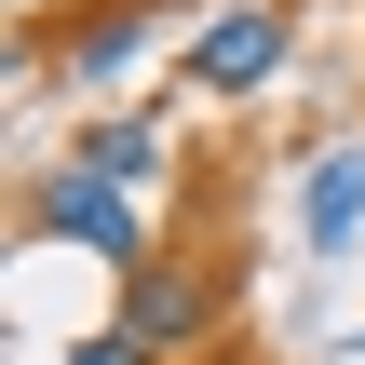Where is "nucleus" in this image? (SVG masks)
I'll return each mask as SVG.
<instances>
[{
    "label": "nucleus",
    "mask_w": 365,
    "mask_h": 365,
    "mask_svg": "<svg viewBox=\"0 0 365 365\" xmlns=\"http://www.w3.org/2000/svg\"><path fill=\"white\" fill-rule=\"evenodd\" d=\"M284 41H298L284 0H230V14L190 27V81H203V95H257V81L284 68Z\"/></svg>",
    "instance_id": "f257e3e1"
},
{
    "label": "nucleus",
    "mask_w": 365,
    "mask_h": 365,
    "mask_svg": "<svg viewBox=\"0 0 365 365\" xmlns=\"http://www.w3.org/2000/svg\"><path fill=\"white\" fill-rule=\"evenodd\" d=\"M108 325H135L149 352L176 365V352H203V339L230 325V284H203V271H163V257H149V271L122 284V312H108Z\"/></svg>",
    "instance_id": "f03ea898"
},
{
    "label": "nucleus",
    "mask_w": 365,
    "mask_h": 365,
    "mask_svg": "<svg viewBox=\"0 0 365 365\" xmlns=\"http://www.w3.org/2000/svg\"><path fill=\"white\" fill-rule=\"evenodd\" d=\"M41 230H68V244H95V257H108L122 284L149 271V230H135V203H122V190H95V176H54V190H41Z\"/></svg>",
    "instance_id": "7ed1b4c3"
},
{
    "label": "nucleus",
    "mask_w": 365,
    "mask_h": 365,
    "mask_svg": "<svg viewBox=\"0 0 365 365\" xmlns=\"http://www.w3.org/2000/svg\"><path fill=\"white\" fill-rule=\"evenodd\" d=\"M298 230H312V257H339V244L365 230V149L312 163V190H298Z\"/></svg>",
    "instance_id": "20e7f679"
},
{
    "label": "nucleus",
    "mask_w": 365,
    "mask_h": 365,
    "mask_svg": "<svg viewBox=\"0 0 365 365\" xmlns=\"http://www.w3.org/2000/svg\"><path fill=\"white\" fill-rule=\"evenodd\" d=\"M135 41H149V0H108V14H81V27H68V68H81V81H108Z\"/></svg>",
    "instance_id": "39448f33"
},
{
    "label": "nucleus",
    "mask_w": 365,
    "mask_h": 365,
    "mask_svg": "<svg viewBox=\"0 0 365 365\" xmlns=\"http://www.w3.org/2000/svg\"><path fill=\"white\" fill-rule=\"evenodd\" d=\"M149 163H163V135H149V122H95V135H81V163H68V176H95V190H135V176H149Z\"/></svg>",
    "instance_id": "423d86ee"
},
{
    "label": "nucleus",
    "mask_w": 365,
    "mask_h": 365,
    "mask_svg": "<svg viewBox=\"0 0 365 365\" xmlns=\"http://www.w3.org/2000/svg\"><path fill=\"white\" fill-rule=\"evenodd\" d=\"M68 365H163V352H149L135 325H81V339H68Z\"/></svg>",
    "instance_id": "0eeeda50"
},
{
    "label": "nucleus",
    "mask_w": 365,
    "mask_h": 365,
    "mask_svg": "<svg viewBox=\"0 0 365 365\" xmlns=\"http://www.w3.org/2000/svg\"><path fill=\"white\" fill-rule=\"evenodd\" d=\"M149 14H163V0H149ZM176 14H190V27H203V14H230V0H176Z\"/></svg>",
    "instance_id": "6e6552de"
}]
</instances>
